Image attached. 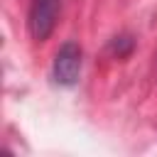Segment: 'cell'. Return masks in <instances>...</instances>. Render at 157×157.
<instances>
[{
  "instance_id": "6da1fadb",
  "label": "cell",
  "mask_w": 157,
  "mask_h": 157,
  "mask_svg": "<svg viewBox=\"0 0 157 157\" xmlns=\"http://www.w3.org/2000/svg\"><path fill=\"white\" fill-rule=\"evenodd\" d=\"M81 64H83V52L76 42H64L59 47V52L54 54V64H52V78L59 86H76L78 76H81Z\"/></svg>"
},
{
  "instance_id": "7a4b0ae2",
  "label": "cell",
  "mask_w": 157,
  "mask_h": 157,
  "mask_svg": "<svg viewBox=\"0 0 157 157\" xmlns=\"http://www.w3.org/2000/svg\"><path fill=\"white\" fill-rule=\"evenodd\" d=\"M59 20V0H29V17H27V27L32 39L44 42Z\"/></svg>"
}]
</instances>
